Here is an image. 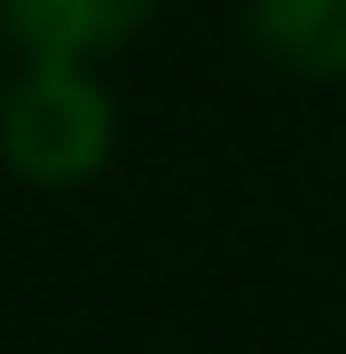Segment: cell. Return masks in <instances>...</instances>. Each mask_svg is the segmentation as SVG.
<instances>
[{
  "label": "cell",
  "instance_id": "7a4b0ae2",
  "mask_svg": "<svg viewBox=\"0 0 346 354\" xmlns=\"http://www.w3.org/2000/svg\"><path fill=\"white\" fill-rule=\"evenodd\" d=\"M166 0H0V39L16 55H71L110 64L157 24Z\"/></svg>",
  "mask_w": 346,
  "mask_h": 354
},
{
  "label": "cell",
  "instance_id": "277c9868",
  "mask_svg": "<svg viewBox=\"0 0 346 354\" xmlns=\"http://www.w3.org/2000/svg\"><path fill=\"white\" fill-rule=\"evenodd\" d=\"M0 95H8V71H0Z\"/></svg>",
  "mask_w": 346,
  "mask_h": 354
},
{
  "label": "cell",
  "instance_id": "3957f363",
  "mask_svg": "<svg viewBox=\"0 0 346 354\" xmlns=\"http://www.w3.org/2000/svg\"><path fill=\"white\" fill-rule=\"evenodd\" d=\"M244 39L299 87H346V0H244Z\"/></svg>",
  "mask_w": 346,
  "mask_h": 354
},
{
  "label": "cell",
  "instance_id": "6da1fadb",
  "mask_svg": "<svg viewBox=\"0 0 346 354\" xmlns=\"http://www.w3.org/2000/svg\"><path fill=\"white\" fill-rule=\"evenodd\" d=\"M118 95L103 64H71V55H16L8 95H0V165L24 189H87L118 158Z\"/></svg>",
  "mask_w": 346,
  "mask_h": 354
}]
</instances>
